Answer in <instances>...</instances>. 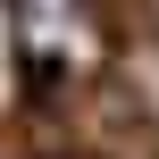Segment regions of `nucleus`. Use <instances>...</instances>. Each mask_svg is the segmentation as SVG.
Returning a JSON list of instances; mask_svg holds the SVG:
<instances>
[{
  "instance_id": "obj_1",
  "label": "nucleus",
  "mask_w": 159,
  "mask_h": 159,
  "mask_svg": "<svg viewBox=\"0 0 159 159\" xmlns=\"http://www.w3.org/2000/svg\"><path fill=\"white\" fill-rule=\"evenodd\" d=\"M126 101H134V117H143V126H159V42L126 50Z\"/></svg>"
},
{
  "instance_id": "obj_2",
  "label": "nucleus",
  "mask_w": 159,
  "mask_h": 159,
  "mask_svg": "<svg viewBox=\"0 0 159 159\" xmlns=\"http://www.w3.org/2000/svg\"><path fill=\"white\" fill-rule=\"evenodd\" d=\"M151 17H159V0H151Z\"/></svg>"
}]
</instances>
